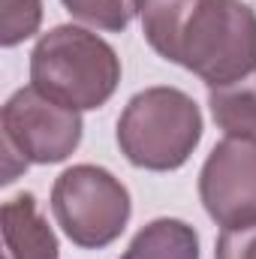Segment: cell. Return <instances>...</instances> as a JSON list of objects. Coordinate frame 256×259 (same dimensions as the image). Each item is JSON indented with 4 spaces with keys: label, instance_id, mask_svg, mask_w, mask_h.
<instances>
[{
    "label": "cell",
    "instance_id": "obj_1",
    "mask_svg": "<svg viewBox=\"0 0 256 259\" xmlns=\"http://www.w3.org/2000/svg\"><path fill=\"white\" fill-rule=\"evenodd\" d=\"M142 33L208 91L256 69V12L241 0H145Z\"/></svg>",
    "mask_w": 256,
    "mask_h": 259
},
{
    "label": "cell",
    "instance_id": "obj_2",
    "mask_svg": "<svg viewBox=\"0 0 256 259\" xmlns=\"http://www.w3.org/2000/svg\"><path fill=\"white\" fill-rule=\"evenodd\" d=\"M30 84L75 112L100 109L121 84V58L97 33L78 24H58L30 52Z\"/></svg>",
    "mask_w": 256,
    "mask_h": 259
},
{
    "label": "cell",
    "instance_id": "obj_3",
    "mask_svg": "<svg viewBox=\"0 0 256 259\" xmlns=\"http://www.w3.org/2000/svg\"><path fill=\"white\" fill-rule=\"evenodd\" d=\"M202 142V112L178 88L139 91L118 118V145L136 169L175 172Z\"/></svg>",
    "mask_w": 256,
    "mask_h": 259
},
{
    "label": "cell",
    "instance_id": "obj_4",
    "mask_svg": "<svg viewBox=\"0 0 256 259\" xmlns=\"http://www.w3.org/2000/svg\"><path fill=\"white\" fill-rule=\"evenodd\" d=\"M81 112L39 94L33 84L18 88L0 109L3 139V184H12L18 172L33 166H55L81 142Z\"/></svg>",
    "mask_w": 256,
    "mask_h": 259
},
{
    "label": "cell",
    "instance_id": "obj_5",
    "mask_svg": "<svg viewBox=\"0 0 256 259\" xmlns=\"http://www.w3.org/2000/svg\"><path fill=\"white\" fill-rule=\"evenodd\" d=\"M52 211L75 247L100 250L121 238L133 214V202L121 178L109 169L78 163L55 178Z\"/></svg>",
    "mask_w": 256,
    "mask_h": 259
},
{
    "label": "cell",
    "instance_id": "obj_6",
    "mask_svg": "<svg viewBox=\"0 0 256 259\" xmlns=\"http://www.w3.org/2000/svg\"><path fill=\"white\" fill-rule=\"evenodd\" d=\"M199 199L220 229L256 223V139L226 136L199 172Z\"/></svg>",
    "mask_w": 256,
    "mask_h": 259
},
{
    "label": "cell",
    "instance_id": "obj_7",
    "mask_svg": "<svg viewBox=\"0 0 256 259\" xmlns=\"http://www.w3.org/2000/svg\"><path fill=\"white\" fill-rule=\"evenodd\" d=\"M3 241L9 259H61V244L49 220L36 208L33 193H18L0 208Z\"/></svg>",
    "mask_w": 256,
    "mask_h": 259
},
{
    "label": "cell",
    "instance_id": "obj_8",
    "mask_svg": "<svg viewBox=\"0 0 256 259\" xmlns=\"http://www.w3.org/2000/svg\"><path fill=\"white\" fill-rule=\"evenodd\" d=\"M121 259H199V232L178 217L145 223Z\"/></svg>",
    "mask_w": 256,
    "mask_h": 259
},
{
    "label": "cell",
    "instance_id": "obj_9",
    "mask_svg": "<svg viewBox=\"0 0 256 259\" xmlns=\"http://www.w3.org/2000/svg\"><path fill=\"white\" fill-rule=\"evenodd\" d=\"M208 106L214 124L226 136L256 139V69L208 91Z\"/></svg>",
    "mask_w": 256,
    "mask_h": 259
},
{
    "label": "cell",
    "instance_id": "obj_10",
    "mask_svg": "<svg viewBox=\"0 0 256 259\" xmlns=\"http://www.w3.org/2000/svg\"><path fill=\"white\" fill-rule=\"evenodd\" d=\"M61 3L72 18L109 33L127 30L130 21L142 15V6H145V0H61Z\"/></svg>",
    "mask_w": 256,
    "mask_h": 259
},
{
    "label": "cell",
    "instance_id": "obj_11",
    "mask_svg": "<svg viewBox=\"0 0 256 259\" xmlns=\"http://www.w3.org/2000/svg\"><path fill=\"white\" fill-rule=\"evenodd\" d=\"M42 24V0H0V46L15 49Z\"/></svg>",
    "mask_w": 256,
    "mask_h": 259
},
{
    "label": "cell",
    "instance_id": "obj_12",
    "mask_svg": "<svg viewBox=\"0 0 256 259\" xmlns=\"http://www.w3.org/2000/svg\"><path fill=\"white\" fill-rule=\"evenodd\" d=\"M214 259H256V223L220 229Z\"/></svg>",
    "mask_w": 256,
    "mask_h": 259
}]
</instances>
